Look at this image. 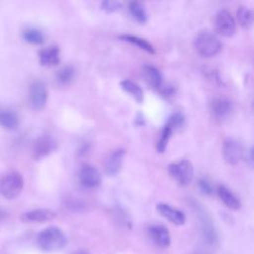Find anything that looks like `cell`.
I'll return each instance as SVG.
<instances>
[{
    "label": "cell",
    "instance_id": "cell-29",
    "mask_svg": "<svg viewBox=\"0 0 254 254\" xmlns=\"http://www.w3.org/2000/svg\"><path fill=\"white\" fill-rule=\"evenodd\" d=\"M253 148L252 147H250V149L248 150V158L249 159H247V161H248V163H249V165L250 166H252L253 165Z\"/></svg>",
    "mask_w": 254,
    "mask_h": 254
},
{
    "label": "cell",
    "instance_id": "cell-21",
    "mask_svg": "<svg viewBox=\"0 0 254 254\" xmlns=\"http://www.w3.org/2000/svg\"><path fill=\"white\" fill-rule=\"evenodd\" d=\"M22 37L25 42L32 44V45H42L45 42V35L44 33L33 27H29L23 30Z\"/></svg>",
    "mask_w": 254,
    "mask_h": 254
},
{
    "label": "cell",
    "instance_id": "cell-5",
    "mask_svg": "<svg viewBox=\"0 0 254 254\" xmlns=\"http://www.w3.org/2000/svg\"><path fill=\"white\" fill-rule=\"evenodd\" d=\"M30 104L35 110H42L48 101V90L46 84L41 80H35L29 87Z\"/></svg>",
    "mask_w": 254,
    "mask_h": 254
},
{
    "label": "cell",
    "instance_id": "cell-15",
    "mask_svg": "<svg viewBox=\"0 0 254 254\" xmlns=\"http://www.w3.org/2000/svg\"><path fill=\"white\" fill-rule=\"evenodd\" d=\"M142 73L145 81L154 89L160 90L164 85L162 72L152 64H145L142 68Z\"/></svg>",
    "mask_w": 254,
    "mask_h": 254
},
{
    "label": "cell",
    "instance_id": "cell-7",
    "mask_svg": "<svg viewBox=\"0 0 254 254\" xmlns=\"http://www.w3.org/2000/svg\"><path fill=\"white\" fill-rule=\"evenodd\" d=\"M57 142L50 135L40 136L33 145L32 154L35 160H41L56 151Z\"/></svg>",
    "mask_w": 254,
    "mask_h": 254
},
{
    "label": "cell",
    "instance_id": "cell-12",
    "mask_svg": "<svg viewBox=\"0 0 254 254\" xmlns=\"http://www.w3.org/2000/svg\"><path fill=\"white\" fill-rule=\"evenodd\" d=\"M157 211L166 219H168L170 222L176 225H183L186 222V215L183 211L180 209L173 207L172 205L168 203H158Z\"/></svg>",
    "mask_w": 254,
    "mask_h": 254
},
{
    "label": "cell",
    "instance_id": "cell-25",
    "mask_svg": "<svg viewBox=\"0 0 254 254\" xmlns=\"http://www.w3.org/2000/svg\"><path fill=\"white\" fill-rule=\"evenodd\" d=\"M173 131L174 129L169 125V124H166L164 126V128L162 129V133H161V137L157 143V151L160 152V153H163L166 148H167V145H168V142L173 134Z\"/></svg>",
    "mask_w": 254,
    "mask_h": 254
},
{
    "label": "cell",
    "instance_id": "cell-2",
    "mask_svg": "<svg viewBox=\"0 0 254 254\" xmlns=\"http://www.w3.org/2000/svg\"><path fill=\"white\" fill-rule=\"evenodd\" d=\"M194 48L200 56L204 58H211L221 51L222 44L214 33L203 30L199 31L195 36Z\"/></svg>",
    "mask_w": 254,
    "mask_h": 254
},
{
    "label": "cell",
    "instance_id": "cell-16",
    "mask_svg": "<svg viewBox=\"0 0 254 254\" xmlns=\"http://www.w3.org/2000/svg\"><path fill=\"white\" fill-rule=\"evenodd\" d=\"M125 151L123 149H116L109 154L105 161V173L108 176H115L121 169Z\"/></svg>",
    "mask_w": 254,
    "mask_h": 254
},
{
    "label": "cell",
    "instance_id": "cell-17",
    "mask_svg": "<svg viewBox=\"0 0 254 254\" xmlns=\"http://www.w3.org/2000/svg\"><path fill=\"white\" fill-rule=\"evenodd\" d=\"M217 194L220 198V200L229 208L232 210H238L241 206L240 200L238 197L226 187L219 186L217 188Z\"/></svg>",
    "mask_w": 254,
    "mask_h": 254
},
{
    "label": "cell",
    "instance_id": "cell-28",
    "mask_svg": "<svg viewBox=\"0 0 254 254\" xmlns=\"http://www.w3.org/2000/svg\"><path fill=\"white\" fill-rule=\"evenodd\" d=\"M198 188H199L200 191L204 194L209 195V194L213 193V187L209 183V181H207L206 179H200L198 181Z\"/></svg>",
    "mask_w": 254,
    "mask_h": 254
},
{
    "label": "cell",
    "instance_id": "cell-3",
    "mask_svg": "<svg viewBox=\"0 0 254 254\" xmlns=\"http://www.w3.org/2000/svg\"><path fill=\"white\" fill-rule=\"evenodd\" d=\"M23 176L16 171L5 173L0 178V194L6 199L16 198L23 190Z\"/></svg>",
    "mask_w": 254,
    "mask_h": 254
},
{
    "label": "cell",
    "instance_id": "cell-8",
    "mask_svg": "<svg viewBox=\"0 0 254 254\" xmlns=\"http://www.w3.org/2000/svg\"><path fill=\"white\" fill-rule=\"evenodd\" d=\"M222 154L224 160L230 165H236L239 163L243 156V148L239 141L234 138H227L223 142Z\"/></svg>",
    "mask_w": 254,
    "mask_h": 254
},
{
    "label": "cell",
    "instance_id": "cell-4",
    "mask_svg": "<svg viewBox=\"0 0 254 254\" xmlns=\"http://www.w3.org/2000/svg\"><path fill=\"white\" fill-rule=\"evenodd\" d=\"M168 172L173 180L176 181L180 186H188L193 177L192 164L186 159L170 164L168 167Z\"/></svg>",
    "mask_w": 254,
    "mask_h": 254
},
{
    "label": "cell",
    "instance_id": "cell-18",
    "mask_svg": "<svg viewBox=\"0 0 254 254\" xmlns=\"http://www.w3.org/2000/svg\"><path fill=\"white\" fill-rule=\"evenodd\" d=\"M19 124L18 115L10 109H0V126L7 130L16 129Z\"/></svg>",
    "mask_w": 254,
    "mask_h": 254
},
{
    "label": "cell",
    "instance_id": "cell-30",
    "mask_svg": "<svg viewBox=\"0 0 254 254\" xmlns=\"http://www.w3.org/2000/svg\"><path fill=\"white\" fill-rule=\"evenodd\" d=\"M75 254H89V253L86 252V251H78V252H76Z\"/></svg>",
    "mask_w": 254,
    "mask_h": 254
},
{
    "label": "cell",
    "instance_id": "cell-24",
    "mask_svg": "<svg viewBox=\"0 0 254 254\" xmlns=\"http://www.w3.org/2000/svg\"><path fill=\"white\" fill-rule=\"evenodd\" d=\"M236 17H237L238 24L241 27L248 29L252 26L253 12L249 8H247L245 6H240L236 12Z\"/></svg>",
    "mask_w": 254,
    "mask_h": 254
},
{
    "label": "cell",
    "instance_id": "cell-11",
    "mask_svg": "<svg viewBox=\"0 0 254 254\" xmlns=\"http://www.w3.org/2000/svg\"><path fill=\"white\" fill-rule=\"evenodd\" d=\"M233 108L234 106L232 101L229 98L223 96L214 98L210 103L211 113L216 119L227 118L233 111Z\"/></svg>",
    "mask_w": 254,
    "mask_h": 254
},
{
    "label": "cell",
    "instance_id": "cell-23",
    "mask_svg": "<svg viewBox=\"0 0 254 254\" xmlns=\"http://www.w3.org/2000/svg\"><path fill=\"white\" fill-rule=\"evenodd\" d=\"M75 77V70L70 65H65L60 68L56 73V80L60 85L69 84Z\"/></svg>",
    "mask_w": 254,
    "mask_h": 254
},
{
    "label": "cell",
    "instance_id": "cell-27",
    "mask_svg": "<svg viewBox=\"0 0 254 254\" xmlns=\"http://www.w3.org/2000/svg\"><path fill=\"white\" fill-rule=\"evenodd\" d=\"M184 121H185L184 115L181 114V113H179V112H177V113H174L173 115L170 116V118H169L167 124H169V125L175 130L176 128L182 126L183 123H184Z\"/></svg>",
    "mask_w": 254,
    "mask_h": 254
},
{
    "label": "cell",
    "instance_id": "cell-6",
    "mask_svg": "<svg viewBox=\"0 0 254 254\" xmlns=\"http://www.w3.org/2000/svg\"><path fill=\"white\" fill-rule=\"evenodd\" d=\"M214 25L216 31L224 37L232 36L236 29V22L230 12L226 9H221L216 13Z\"/></svg>",
    "mask_w": 254,
    "mask_h": 254
},
{
    "label": "cell",
    "instance_id": "cell-9",
    "mask_svg": "<svg viewBox=\"0 0 254 254\" xmlns=\"http://www.w3.org/2000/svg\"><path fill=\"white\" fill-rule=\"evenodd\" d=\"M78 179L80 185L86 189H94L101 183V175L92 165H83L79 170Z\"/></svg>",
    "mask_w": 254,
    "mask_h": 254
},
{
    "label": "cell",
    "instance_id": "cell-1",
    "mask_svg": "<svg viewBox=\"0 0 254 254\" xmlns=\"http://www.w3.org/2000/svg\"><path fill=\"white\" fill-rule=\"evenodd\" d=\"M37 244L43 251H58L66 244V236L60 227L48 226L38 233Z\"/></svg>",
    "mask_w": 254,
    "mask_h": 254
},
{
    "label": "cell",
    "instance_id": "cell-14",
    "mask_svg": "<svg viewBox=\"0 0 254 254\" xmlns=\"http://www.w3.org/2000/svg\"><path fill=\"white\" fill-rule=\"evenodd\" d=\"M39 62L44 66H55L60 64V49L57 46H49L39 52Z\"/></svg>",
    "mask_w": 254,
    "mask_h": 254
},
{
    "label": "cell",
    "instance_id": "cell-22",
    "mask_svg": "<svg viewBox=\"0 0 254 254\" xmlns=\"http://www.w3.org/2000/svg\"><path fill=\"white\" fill-rule=\"evenodd\" d=\"M129 11L131 16L139 23L144 24L148 20V15L144 5L139 1H132L129 3Z\"/></svg>",
    "mask_w": 254,
    "mask_h": 254
},
{
    "label": "cell",
    "instance_id": "cell-19",
    "mask_svg": "<svg viewBox=\"0 0 254 254\" xmlns=\"http://www.w3.org/2000/svg\"><path fill=\"white\" fill-rule=\"evenodd\" d=\"M120 86L126 93H128L130 96H132L138 103H141L143 101V99H144L143 90L134 81H132L130 79H123L120 82Z\"/></svg>",
    "mask_w": 254,
    "mask_h": 254
},
{
    "label": "cell",
    "instance_id": "cell-10",
    "mask_svg": "<svg viewBox=\"0 0 254 254\" xmlns=\"http://www.w3.org/2000/svg\"><path fill=\"white\" fill-rule=\"evenodd\" d=\"M57 213L50 208H35L24 212L21 220L26 223H42L56 218Z\"/></svg>",
    "mask_w": 254,
    "mask_h": 254
},
{
    "label": "cell",
    "instance_id": "cell-26",
    "mask_svg": "<svg viewBox=\"0 0 254 254\" xmlns=\"http://www.w3.org/2000/svg\"><path fill=\"white\" fill-rule=\"evenodd\" d=\"M101 9L106 11L107 13H112L115 11H118L122 8V3L118 2V1H110V0H106L101 2Z\"/></svg>",
    "mask_w": 254,
    "mask_h": 254
},
{
    "label": "cell",
    "instance_id": "cell-13",
    "mask_svg": "<svg viewBox=\"0 0 254 254\" xmlns=\"http://www.w3.org/2000/svg\"><path fill=\"white\" fill-rule=\"evenodd\" d=\"M148 234L151 240L159 247L166 248L171 244L170 232L164 225L154 224L149 226Z\"/></svg>",
    "mask_w": 254,
    "mask_h": 254
},
{
    "label": "cell",
    "instance_id": "cell-20",
    "mask_svg": "<svg viewBox=\"0 0 254 254\" xmlns=\"http://www.w3.org/2000/svg\"><path fill=\"white\" fill-rule=\"evenodd\" d=\"M120 39L122 41H125V42H128L134 46H137L139 49L151 54V55H154L156 52H155V49L154 47L148 42L146 41L145 39L143 38H140L138 36H134V35H129V34H123L120 36Z\"/></svg>",
    "mask_w": 254,
    "mask_h": 254
}]
</instances>
